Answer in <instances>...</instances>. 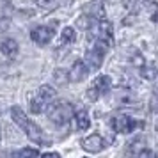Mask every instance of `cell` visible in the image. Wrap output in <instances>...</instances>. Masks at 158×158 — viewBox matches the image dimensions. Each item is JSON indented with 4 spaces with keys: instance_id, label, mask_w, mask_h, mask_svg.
<instances>
[{
    "instance_id": "5",
    "label": "cell",
    "mask_w": 158,
    "mask_h": 158,
    "mask_svg": "<svg viewBox=\"0 0 158 158\" xmlns=\"http://www.w3.org/2000/svg\"><path fill=\"white\" fill-rule=\"evenodd\" d=\"M112 89V80L107 75H100L98 78H94V82L91 84V87L87 89V100L89 101H96L98 98L105 96Z\"/></svg>"
},
{
    "instance_id": "14",
    "label": "cell",
    "mask_w": 158,
    "mask_h": 158,
    "mask_svg": "<svg viewBox=\"0 0 158 158\" xmlns=\"http://www.w3.org/2000/svg\"><path fill=\"white\" fill-rule=\"evenodd\" d=\"M140 75H142V78H148V80H155L158 77V68L156 64H146L144 62L140 66Z\"/></svg>"
},
{
    "instance_id": "4",
    "label": "cell",
    "mask_w": 158,
    "mask_h": 158,
    "mask_svg": "<svg viewBox=\"0 0 158 158\" xmlns=\"http://www.w3.org/2000/svg\"><path fill=\"white\" fill-rule=\"evenodd\" d=\"M91 30H93V39H91L93 43L103 44L107 50L114 44V29H112L110 22L100 20V22H96V25Z\"/></svg>"
},
{
    "instance_id": "10",
    "label": "cell",
    "mask_w": 158,
    "mask_h": 158,
    "mask_svg": "<svg viewBox=\"0 0 158 158\" xmlns=\"http://www.w3.org/2000/svg\"><path fill=\"white\" fill-rule=\"evenodd\" d=\"M107 146H108V142L101 135H98V133H93V135L85 137L82 140V149H85L87 153H100Z\"/></svg>"
},
{
    "instance_id": "19",
    "label": "cell",
    "mask_w": 158,
    "mask_h": 158,
    "mask_svg": "<svg viewBox=\"0 0 158 158\" xmlns=\"http://www.w3.org/2000/svg\"><path fill=\"white\" fill-rule=\"evenodd\" d=\"M39 6H43L44 9H53L57 6V0H37Z\"/></svg>"
},
{
    "instance_id": "21",
    "label": "cell",
    "mask_w": 158,
    "mask_h": 158,
    "mask_svg": "<svg viewBox=\"0 0 158 158\" xmlns=\"http://www.w3.org/2000/svg\"><path fill=\"white\" fill-rule=\"evenodd\" d=\"M151 22H155V23H158V11L155 13V15L151 16Z\"/></svg>"
},
{
    "instance_id": "3",
    "label": "cell",
    "mask_w": 158,
    "mask_h": 158,
    "mask_svg": "<svg viewBox=\"0 0 158 158\" xmlns=\"http://www.w3.org/2000/svg\"><path fill=\"white\" fill-rule=\"evenodd\" d=\"M75 115V108L69 101H53L48 107V119L55 126H64Z\"/></svg>"
},
{
    "instance_id": "7",
    "label": "cell",
    "mask_w": 158,
    "mask_h": 158,
    "mask_svg": "<svg viewBox=\"0 0 158 158\" xmlns=\"http://www.w3.org/2000/svg\"><path fill=\"white\" fill-rule=\"evenodd\" d=\"M55 25L57 23H50V25H39L30 32V39L37 44V46H46L50 43L53 36H55Z\"/></svg>"
},
{
    "instance_id": "13",
    "label": "cell",
    "mask_w": 158,
    "mask_h": 158,
    "mask_svg": "<svg viewBox=\"0 0 158 158\" xmlns=\"http://www.w3.org/2000/svg\"><path fill=\"white\" fill-rule=\"evenodd\" d=\"M73 117H75V123H77V130H87L91 126V117L87 114V110H84V108L77 110Z\"/></svg>"
},
{
    "instance_id": "8",
    "label": "cell",
    "mask_w": 158,
    "mask_h": 158,
    "mask_svg": "<svg viewBox=\"0 0 158 158\" xmlns=\"http://www.w3.org/2000/svg\"><path fill=\"white\" fill-rule=\"evenodd\" d=\"M126 155H128V158H156L155 153L146 146L142 139L131 140L128 144V148H126Z\"/></svg>"
},
{
    "instance_id": "6",
    "label": "cell",
    "mask_w": 158,
    "mask_h": 158,
    "mask_svg": "<svg viewBox=\"0 0 158 158\" xmlns=\"http://www.w3.org/2000/svg\"><path fill=\"white\" fill-rule=\"evenodd\" d=\"M105 52L107 48L100 43H93V46L87 50L85 55V66L89 68V71H94V69H100L101 64H103V59H105Z\"/></svg>"
},
{
    "instance_id": "16",
    "label": "cell",
    "mask_w": 158,
    "mask_h": 158,
    "mask_svg": "<svg viewBox=\"0 0 158 158\" xmlns=\"http://www.w3.org/2000/svg\"><path fill=\"white\" fill-rule=\"evenodd\" d=\"M77 39V32L73 27H66L62 29V34H60V43L62 44H69V43H75Z\"/></svg>"
},
{
    "instance_id": "20",
    "label": "cell",
    "mask_w": 158,
    "mask_h": 158,
    "mask_svg": "<svg viewBox=\"0 0 158 158\" xmlns=\"http://www.w3.org/2000/svg\"><path fill=\"white\" fill-rule=\"evenodd\" d=\"M41 158H60V155L59 153H44Z\"/></svg>"
},
{
    "instance_id": "1",
    "label": "cell",
    "mask_w": 158,
    "mask_h": 158,
    "mask_svg": "<svg viewBox=\"0 0 158 158\" xmlns=\"http://www.w3.org/2000/svg\"><path fill=\"white\" fill-rule=\"evenodd\" d=\"M11 117H13V121L22 128L23 133L29 137V140H32V142L37 144V146H50L52 144L50 139L46 137V133H44L32 119H29V115L25 114L20 107L11 108Z\"/></svg>"
},
{
    "instance_id": "18",
    "label": "cell",
    "mask_w": 158,
    "mask_h": 158,
    "mask_svg": "<svg viewBox=\"0 0 158 158\" xmlns=\"http://www.w3.org/2000/svg\"><path fill=\"white\" fill-rule=\"evenodd\" d=\"M151 108L155 110L158 114V82L156 85H155V89H153V98H151Z\"/></svg>"
},
{
    "instance_id": "9",
    "label": "cell",
    "mask_w": 158,
    "mask_h": 158,
    "mask_svg": "<svg viewBox=\"0 0 158 158\" xmlns=\"http://www.w3.org/2000/svg\"><path fill=\"white\" fill-rule=\"evenodd\" d=\"M110 123H112V128H114L117 133H131V131L137 128V124H139V123H137L133 117H130L128 114L114 115Z\"/></svg>"
},
{
    "instance_id": "11",
    "label": "cell",
    "mask_w": 158,
    "mask_h": 158,
    "mask_svg": "<svg viewBox=\"0 0 158 158\" xmlns=\"http://www.w3.org/2000/svg\"><path fill=\"white\" fill-rule=\"evenodd\" d=\"M87 75H89V68L85 66V62L84 60H77L71 66V71L68 73V80L69 82H82V80L87 78Z\"/></svg>"
},
{
    "instance_id": "2",
    "label": "cell",
    "mask_w": 158,
    "mask_h": 158,
    "mask_svg": "<svg viewBox=\"0 0 158 158\" xmlns=\"http://www.w3.org/2000/svg\"><path fill=\"white\" fill-rule=\"evenodd\" d=\"M55 96H57V91L52 85H41L37 89V93L30 98V112L41 114L44 110H48V107L55 101Z\"/></svg>"
},
{
    "instance_id": "17",
    "label": "cell",
    "mask_w": 158,
    "mask_h": 158,
    "mask_svg": "<svg viewBox=\"0 0 158 158\" xmlns=\"http://www.w3.org/2000/svg\"><path fill=\"white\" fill-rule=\"evenodd\" d=\"M13 158H39V153H37V149H34V148H23V149H20L18 153H15Z\"/></svg>"
},
{
    "instance_id": "15",
    "label": "cell",
    "mask_w": 158,
    "mask_h": 158,
    "mask_svg": "<svg viewBox=\"0 0 158 158\" xmlns=\"http://www.w3.org/2000/svg\"><path fill=\"white\" fill-rule=\"evenodd\" d=\"M96 22H98V20L91 18L89 15H84L77 20V25H78V29H82V30H91L94 25H96Z\"/></svg>"
},
{
    "instance_id": "12",
    "label": "cell",
    "mask_w": 158,
    "mask_h": 158,
    "mask_svg": "<svg viewBox=\"0 0 158 158\" xmlns=\"http://www.w3.org/2000/svg\"><path fill=\"white\" fill-rule=\"evenodd\" d=\"M0 50H2V53H4L6 57L15 59L16 55H18V50H20V46H18V43H16L15 39L7 37V39H4V41H2V44H0Z\"/></svg>"
}]
</instances>
